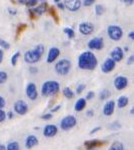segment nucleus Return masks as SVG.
<instances>
[{
	"instance_id": "f257e3e1",
	"label": "nucleus",
	"mask_w": 134,
	"mask_h": 150,
	"mask_svg": "<svg viewBox=\"0 0 134 150\" xmlns=\"http://www.w3.org/2000/svg\"><path fill=\"white\" fill-rule=\"evenodd\" d=\"M98 65V60L91 51H84L78 57V67L82 70H94Z\"/></svg>"
},
{
	"instance_id": "f03ea898",
	"label": "nucleus",
	"mask_w": 134,
	"mask_h": 150,
	"mask_svg": "<svg viewBox=\"0 0 134 150\" xmlns=\"http://www.w3.org/2000/svg\"><path fill=\"white\" fill-rule=\"evenodd\" d=\"M43 53H44V46L42 44H38L33 49H30L25 52V54H24V60L28 64L37 63L41 59Z\"/></svg>"
},
{
	"instance_id": "7ed1b4c3",
	"label": "nucleus",
	"mask_w": 134,
	"mask_h": 150,
	"mask_svg": "<svg viewBox=\"0 0 134 150\" xmlns=\"http://www.w3.org/2000/svg\"><path fill=\"white\" fill-rule=\"evenodd\" d=\"M60 91V84L55 80L45 81L41 86V94L44 97H51Z\"/></svg>"
},
{
	"instance_id": "20e7f679",
	"label": "nucleus",
	"mask_w": 134,
	"mask_h": 150,
	"mask_svg": "<svg viewBox=\"0 0 134 150\" xmlns=\"http://www.w3.org/2000/svg\"><path fill=\"white\" fill-rule=\"evenodd\" d=\"M71 69V62L68 59H61L55 65V72L60 76H65Z\"/></svg>"
},
{
	"instance_id": "39448f33",
	"label": "nucleus",
	"mask_w": 134,
	"mask_h": 150,
	"mask_svg": "<svg viewBox=\"0 0 134 150\" xmlns=\"http://www.w3.org/2000/svg\"><path fill=\"white\" fill-rule=\"evenodd\" d=\"M77 124V119L73 115H66L60 121V128L63 131H69L72 128H74Z\"/></svg>"
},
{
	"instance_id": "423d86ee",
	"label": "nucleus",
	"mask_w": 134,
	"mask_h": 150,
	"mask_svg": "<svg viewBox=\"0 0 134 150\" xmlns=\"http://www.w3.org/2000/svg\"><path fill=\"white\" fill-rule=\"evenodd\" d=\"M107 34L108 37L113 41H118L122 38L123 30L120 26L118 25H110L107 28Z\"/></svg>"
},
{
	"instance_id": "0eeeda50",
	"label": "nucleus",
	"mask_w": 134,
	"mask_h": 150,
	"mask_svg": "<svg viewBox=\"0 0 134 150\" xmlns=\"http://www.w3.org/2000/svg\"><path fill=\"white\" fill-rule=\"evenodd\" d=\"M25 92H26V96H27V97L32 101L36 100L38 97L37 87H36L35 83H33V82H29L27 85H26Z\"/></svg>"
},
{
	"instance_id": "6e6552de",
	"label": "nucleus",
	"mask_w": 134,
	"mask_h": 150,
	"mask_svg": "<svg viewBox=\"0 0 134 150\" xmlns=\"http://www.w3.org/2000/svg\"><path fill=\"white\" fill-rule=\"evenodd\" d=\"M13 109L18 115H25L28 112V105L24 100H17L13 105Z\"/></svg>"
},
{
	"instance_id": "1a4fd4ad",
	"label": "nucleus",
	"mask_w": 134,
	"mask_h": 150,
	"mask_svg": "<svg viewBox=\"0 0 134 150\" xmlns=\"http://www.w3.org/2000/svg\"><path fill=\"white\" fill-rule=\"evenodd\" d=\"M87 45L91 50H101L104 47V42L101 37H94L88 41Z\"/></svg>"
},
{
	"instance_id": "9d476101",
	"label": "nucleus",
	"mask_w": 134,
	"mask_h": 150,
	"mask_svg": "<svg viewBox=\"0 0 134 150\" xmlns=\"http://www.w3.org/2000/svg\"><path fill=\"white\" fill-rule=\"evenodd\" d=\"M113 84L116 90H123L128 86V79L125 76H117L114 79Z\"/></svg>"
},
{
	"instance_id": "9b49d317",
	"label": "nucleus",
	"mask_w": 134,
	"mask_h": 150,
	"mask_svg": "<svg viewBox=\"0 0 134 150\" xmlns=\"http://www.w3.org/2000/svg\"><path fill=\"white\" fill-rule=\"evenodd\" d=\"M115 107H116L115 101L108 100L105 104H104L103 108H102V112H103V114L105 116L109 117V116H111L114 113V111H115Z\"/></svg>"
},
{
	"instance_id": "f8f14e48",
	"label": "nucleus",
	"mask_w": 134,
	"mask_h": 150,
	"mask_svg": "<svg viewBox=\"0 0 134 150\" xmlns=\"http://www.w3.org/2000/svg\"><path fill=\"white\" fill-rule=\"evenodd\" d=\"M58 133V127L54 124H47L43 129V135L46 138L54 137Z\"/></svg>"
},
{
	"instance_id": "ddd939ff",
	"label": "nucleus",
	"mask_w": 134,
	"mask_h": 150,
	"mask_svg": "<svg viewBox=\"0 0 134 150\" xmlns=\"http://www.w3.org/2000/svg\"><path fill=\"white\" fill-rule=\"evenodd\" d=\"M94 31V25L91 22H82L79 24V32L83 35H90Z\"/></svg>"
},
{
	"instance_id": "4468645a",
	"label": "nucleus",
	"mask_w": 134,
	"mask_h": 150,
	"mask_svg": "<svg viewBox=\"0 0 134 150\" xmlns=\"http://www.w3.org/2000/svg\"><path fill=\"white\" fill-rule=\"evenodd\" d=\"M115 67H116V62L113 59H111V58H107L105 61L103 62V64H102L101 70L104 73H109V72L113 71Z\"/></svg>"
},
{
	"instance_id": "2eb2a0df",
	"label": "nucleus",
	"mask_w": 134,
	"mask_h": 150,
	"mask_svg": "<svg viewBox=\"0 0 134 150\" xmlns=\"http://www.w3.org/2000/svg\"><path fill=\"white\" fill-rule=\"evenodd\" d=\"M60 55V50L59 48L57 47H51L48 51V55H47V59H46V62L47 63H53V62L56 61L58 57Z\"/></svg>"
},
{
	"instance_id": "dca6fc26",
	"label": "nucleus",
	"mask_w": 134,
	"mask_h": 150,
	"mask_svg": "<svg viewBox=\"0 0 134 150\" xmlns=\"http://www.w3.org/2000/svg\"><path fill=\"white\" fill-rule=\"evenodd\" d=\"M65 8H67L69 11H77L81 7V0H66L65 1Z\"/></svg>"
},
{
	"instance_id": "f3484780",
	"label": "nucleus",
	"mask_w": 134,
	"mask_h": 150,
	"mask_svg": "<svg viewBox=\"0 0 134 150\" xmlns=\"http://www.w3.org/2000/svg\"><path fill=\"white\" fill-rule=\"evenodd\" d=\"M110 58L113 59L115 62H120L122 61V59L124 58V51L121 47H115L110 53Z\"/></svg>"
},
{
	"instance_id": "a211bd4d",
	"label": "nucleus",
	"mask_w": 134,
	"mask_h": 150,
	"mask_svg": "<svg viewBox=\"0 0 134 150\" xmlns=\"http://www.w3.org/2000/svg\"><path fill=\"white\" fill-rule=\"evenodd\" d=\"M38 143H39V140L35 135H29L25 140V147L27 149H32L35 146H37Z\"/></svg>"
},
{
	"instance_id": "6ab92c4d",
	"label": "nucleus",
	"mask_w": 134,
	"mask_h": 150,
	"mask_svg": "<svg viewBox=\"0 0 134 150\" xmlns=\"http://www.w3.org/2000/svg\"><path fill=\"white\" fill-rule=\"evenodd\" d=\"M106 142H103V141H99L97 139H93V140H88V141H85L84 142V146L85 148L87 150H92V149H95L96 147H99L101 145L105 144Z\"/></svg>"
},
{
	"instance_id": "aec40b11",
	"label": "nucleus",
	"mask_w": 134,
	"mask_h": 150,
	"mask_svg": "<svg viewBox=\"0 0 134 150\" xmlns=\"http://www.w3.org/2000/svg\"><path fill=\"white\" fill-rule=\"evenodd\" d=\"M129 103V98L127 96L125 95H122V96H119L117 101L115 102V105L117 106L118 108H124L128 105Z\"/></svg>"
},
{
	"instance_id": "412c9836",
	"label": "nucleus",
	"mask_w": 134,
	"mask_h": 150,
	"mask_svg": "<svg viewBox=\"0 0 134 150\" xmlns=\"http://www.w3.org/2000/svg\"><path fill=\"white\" fill-rule=\"evenodd\" d=\"M86 99L85 98H79L78 100L75 102L74 105V110L76 112H80V111L84 110V108L86 107Z\"/></svg>"
},
{
	"instance_id": "4be33fe9",
	"label": "nucleus",
	"mask_w": 134,
	"mask_h": 150,
	"mask_svg": "<svg viewBox=\"0 0 134 150\" xmlns=\"http://www.w3.org/2000/svg\"><path fill=\"white\" fill-rule=\"evenodd\" d=\"M33 11V13H36L37 15H42V14H44L46 11H47V4L45 3H41L39 6L36 7L34 10H31Z\"/></svg>"
},
{
	"instance_id": "5701e85b",
	"label": "nucleus",
	"mask_w": 134,
	"mask_h": 150,
	"mask_svg": "<svg viewBox=\"0 0 134 150\" xmlns=\"http://www.w3.org/2000/svg\"><path fill=\"white\" fill-rule=\"evenodd\" d=\"M108 150H125V147H124V144L122 142L115 141L110 145Z\"/></svg>"
},
{
	"instance_id": "b1692460",
	"label": "nucleus",
	"mask_w": 134,
	"mask_h": 150,
	"mask_svg": "<svg viewBox=\"0 0 134 150\" xmlns=\"http://www.w3.org/2000/svg\"><path fill=\"white\" fill-rule=\"evenodd\" d=\"M62 92H63L64 97H66L67 99H72V98H74V96H75V93L73 92L72 89L69 88V87H65Z\"/></svg>"
},
{
	"instance_id": "393cba45",
	"label": "nucleus",
	"mask_w": 134,
	"mask_h": 150,
	"mask_svg": "<svg viewBox=\"0 0 134 150\" xmlns=\"http://www.w3.org/2000/svg\"><path fill=\"white\" fill-rule=\"evenodd\" d=\"M5 150H20V145L17 141H11L6 146Z\"/></svg>"
},
{
	"instance_id": "a878e982",
	"label": "nucleus",
	"mask_w": 134,
	"mask_h": 150,
	"mask_svg": "<svg viewBox=\"0 0 134 150\" xmlns=\"http://www.w3.org/2000/svg\"><path fill=\"white\" fill-rule=\"evenodd\" d=\"M110 96H111V92L108 90V89H103V90L100 92V94H99L100 100H106V99H108Z\"/></svg>"
},
{
	"instance_id": "bb28decb",
	"label": "nucleus",
	"mask_w": 134,
	"mask_h": 150,
	"mask_svg": "<svg viewBox=\"0 0 134 150\" xmlns=\"http://www.w3.org/2000/svg\"><path fill=\"white\" fill-rule=\"evenodd\" d=\"M104 11H105V8H104L101 4H97V5L95 6V14H96V15H98V16L102 15V14L104 13Z\"/></svg>"
},
{
	"instance_id": "cd10ccee",
	"label": "nucleus",
	"mask_w": 134,
	"mask_h": 150,
	"mask_svg": "<svg viewBox=\"0 0 134 150\" xmlns=\"http://www.w3.org/2000/svg\"><path fill=\"white\" fill-rule=\"evenodd\" d=\"M8 79V74L5 71H0V84H4Z\"/></svg>"
},
{
	"instance_id": "c85d7f7f",
	"label": "nucleus",
	"mask_w": 134,
	"mask_h": 150,
	"mask_svg": "<svg viewBox=\"0 0 134 150\" xmlns=\"http://www.w3.org/2000/svg\"><path fill=\"white\" fill-rule=\"evenodd\" d=\"M63 32H64L65 34H67V36L69 38H74V36H75L74 30L71 28H69V27H66V28L63 29Z\"/></svg>"
},
{
	"instance_id": "c756f323",
	"label": "nucleus",
	"mask_w": 134,
	"mask_h": 150,
	"mask_svg": "<svg viewBox=\"0 0 134 150\" xmlns=\"http://www.w3.org/2000/svg\"><path fill=\"white\" fill-rule=\"evenodd\" d=\"M19 56H20V52H19V51H17L16 53H14V55L11 58L12 66H16L17 62H18V59H19Z\"/></svg>"
},
{
	"instance_id": "7c9ffc66",
	"label": "nucleus",
	"mask_w": 134,
	"mask_h": 150,
	"mask_svg": "<svg viewBox=\"0 0 134 150\" xmlns=\"http://www.w3.org/2000/svg\"><path fill=\"white\" fill-rule=\"evenodd\" d=\"M0 47H1L2 49H9V48H10V44L5 40L0 39Z\"/></svg>"
},
{
	"instance_id": "2f4dec72",
	"label": "nucleus",
	"mask_w": 134,
	"mask_h": 150,
	"mask_svg": "<svg viewBox=\"0 0 134 150\" xmlns=\"http://www.w3.org/2000/svg\"><path fill=\"white\" fill-rule=\"evenodd\" d=\"M86 88V85L85 84H82V83H80L78 86H77V88H76V94H80V93H82L84 91V89Z\"/></svg>"
},
{
	"instance_id": "473e14b6",
	"label": "nucleus",
	"mask_w": 134,
	"mask_h": 150,
	"mask_svg": "<svg viewBox=\"0 0 134 150\" xmlns=\"http://www.w3.org/2000/svg\"><path fill=\"white\" fill-rule=\"evenodd\" d=\"M37 3H38V0H26V2H25V4L28 7H33Z\"/></svg>"
},
{
	"instance_id": "72a5a7b5",
	"label": "nucleus",
	"mask_w": 134,
	"mask_h": 150,
	"mask_svg": "<svg viewBox=\"0 0 134 150\" xmlns=\"http://www.w3.org/2000/svg\"><path fill=\"white\" fill-rule=\"evenodd\" d=\"M6 119V112L3 109H0V123L4 122Z\"/></svg>"
},
{
	"instance_id": "f704fd0d",
	"label": "nucleus",
	"mask_w": 134,
	"mask_h": 150,
	"mask_svg": "<svg viewBox=\"0 0 134 150\" xmlns=\"http://www.w3.org/2000/svg\"><path fill=\"white\" fill-rule=\"evenodd\" d=\"M94 97H95L94 91H88V93L86 94V97H85V99H86V100H91V99H93Z\"/></svg>"
},
{
	"instance_id": "c9c22d12",
	"label": "nucleus",
	"mask_w": 134,
	"mask_h": 150,
	"mask_svg": "<svg viewBox=\"0 0 134 150\" xmlns=\"http://www.w3.org/2000/svg\"><path fill=\"white\" fill-rule=\"evenodd\" d=\"M53 115L51 114V113H46V114H43L42 116H41V119L42 120H50L52 119Z\"/></svg>"
},
{
	"instance_id": "e433bc0d",
	"label": "nucleus",
	"mask_w": 134,
	"mask_h": 150,
	"mask_svg": "<svg viewBox=\"0 0 134 150\" xmlns=\"http://www.w3.org/2000/svg\"><path fill=\"white\" fill-rule=\"evenodd\" d=\"M120 127H121V125L119 122H114V123H112L111 125H109L110 129H118V128H120Z\"/></svg>"
},
{
	"instance_id": "4c0bfd02",
	"label": "nucleus",
	"mask_w": 134,
	"mask_h": 150,
	"mask_svg": "<svg viewBox=\"0 0 134 150\" xmlns=\"http://www.w3.org/2000/svg\"><path fill=\"white\" fill-rule=\"evenodd\" d=\"M5 99H4L3 96H0V109H3L5 107Z\"/></svg>"
},
{
	"instance_id": "58836bf2",
	"label": "nucleus",
	"mask_w": 134,
	"mask_h": 150,
	"mask_svg": "<svg viewBox=\"0 0 134 150\" xmlns=\"http://www.w3.org/2000/svg\"><path fill=\"white\" fill-rule=\"evenodd\" d=\"M95 2V0H84L83 1V5L84 6H91Z\"/></svg>"
},
{
	"instance_id": "ea45409f",
	"label": "nucleus",
	"mask_w": 134,
	"mask_h": 150,
	"mask_svg": "<svg viewBox=\"0 0 134 150\" xmlns=\"http://www.w3.org/2000/svg\"><path fill=\"white\" fill-rule=\"evenodd\" d=\"M99 130H101V127L100 126H97V127H95V128H93V129L91 130V131H90V133L89 134L90 135H93L94 133H96V132H98Z\"/></svg>"
},
{
	"instance_id": "a19ab883",
	"label": "nucleus",
	"mask_w": 134,
	"mask_h": 150,
	"mask_svg": "<svg viewBox=\"0 0 134 150\" xmlns=\"http://www.w3.org/2000/svg\"><path fill=\"white\" fill-rule=\"evenodd\" d=\"M29 71H30L32 74H36L38 72V69H37V67H32V66H31L30 68H29Z\"/></svg>"
},
{
	"instance_id": "79ce46f5",
	"label": "nucleus",
	"mask_w": 134,
	"mask_h": 150,
	"mask_svg": "<svg viewBox=\"0 0 134 150\" xmlns=\"http://www.w3.org/2000/svg\"><path fill=\"white\" fill-rule=\"evenodd\" d=\"M3 58H4V52H3V49L0 47V63H2Z\"/></svg>"
},
{
	"instance_id": "37998d69",
	"label": "nucleus",
	"mask_w": 134,
	"mask_h": 150,
	"mask_svg": "<svg viewBox=\"0 0 134 150\" xmlns=\"http://www.w3.org/2000/svg\"><path fill=\"white\" fill-rule=\"evenodd\" d=\"M133 62H134V56L133 55H131V56L127 59V64L131 65V64H133Z\"/></svg>"
},
{
	"instance_id": "c03bdc74",
	"label": "nucleus",
	"mask_w": 134,
	"mask_h": 150,
	"mask_svg": "<svg viewBox=\"0 0 134 150\" xmlns=\"http://www.w3.org/2000/svg\"><path fill=\"white\" fill-rule=\"evenodd\" d=\"M13 116H14V114H13V112H12V111H9L8 113H6V117H8L9 119L13 118Z\"/></svg>"
},
{
	"instance_id": "a18cd8bd",
	"label": "nucleus",
	"mask_w": 134,
	"mask_h": 150,
	"mask_svg": "<svg viewBox=\"0 0 134 150\" xmlns=\"http://www.w3.org/2000/svg\"><path fill=\"white\" fill-rule=\"evenodd\" d=\"M86 114H87V116H89V117H92V116L94 115V111L92 110V109H90V110L87 111V113H86Z\"/></svg>"
},
{
	"instance_id": "49530a36",
	"label": "nucleus",
	"mask_w": 134,
	"mask_h": 150,
	"mask_svg": "<svg viewBox=\"0 0 134 150\" xmlns=\"http://www.w3.org/2000/svg\"><path fill=\"white\" fill-rule=\"evenodd\" d=\"M57 6H58V8H60V9H64V8H65L64 3H61V2H58V3H57Z\"/></svg>"
},
{
	"instance_id": "de8ad7c7",
	"label": "nucleus",
	"mask_w": 134,
	"mask_h": 150,
	"mask_svg": "<svg viewBox=\"0 0 134 150\" xmlns=\"http://www.w3.org/2000/svg\"><path fill=\"white\" fill-rule=\"evenodd\" d=\"M60 107H61L60 105L55 106V108H52V109H51V112H56V111H58V110L60 109Z\"/></svg>"
},
{
	"instance_id": "09e8293b",
	"label": "nucleus",
	"mask_w": 134,
	"mask_h": 150,
	"mask_svg": "<svg viewBox=\"0 0 134 150\" xmlns=\"http://www.w3.org/2000/svg\"><path fill=\"white\" fill-rule=\"evenodd\" d=\"M123 1H124V3L128 4V5H131V4H133L134 0H123Z\"/></svg>"
},
{
	"instance_id": "8fccbe9b",
	"label": "nucleus",
	"mask_w": 134,
	"mask_h": 150,
	"mask_svg": "<svg viewBox=\"0 0 134 150\" xmlns=\"http://www.w3.org/2000/svg\"><path fill=\"white\" fill-rule=\"evenodd\" d=\"M129 38H130V39H134V32L133 31H131L130 33H129Z\"/></svg>"
},
{
	"instance_id": "3c124183",
	"label": "nucleus",
	"mask_w": 134,
	"mask_h": 150,
	"mask_svg": "<svg viewBox=\"0 0 134 150\" xmlns=\"http://www.w3.org/2000/svg\"><path fill=\"white\" fill-rule=\"evenodd\" d=\"M6 149V146L3 144H0V150H5Z\"/></svg>"
},
{
	"instance_id": "603ef678",
	"label": "nucleus",
	"mask_w": 134,
	"mask_h": 150,
	"mask_svg": "<svg viewBox=\"0 0 134 150\" xmlns=\"http://www.w3.org/2000/svg\"><path fill=\"white\" fill-rule=\"evenodd\" d=\"M8 10H9V12H10V13H11V14H16V11H15V10H13V9L9 8V9H8Z\"/></svg>"
},
{
	"instance_id": "864d4df0",
	"label": "nucleus",
	"mask_w": 134,
	"mask_h": 150,
	"mask_svg": "<svg viewBox=\"0 0 134 150\" xmlns=\"http://www.w3.org/2000/svg\"><path fill=\"white\" fill-rule=\"evenodd\" d=\"M17 1H18L19 3H21V4H25L26 0H17Z\"/></svg>"
},
{
	"instance_id": "5fc2aeb1",
	"label": "nucleus",
	"mask_w": 134,
	"mask_h": 150,
	"mask_svg": "<svg viewBox=\"0 0 134 150\" xmlns=\"http://www.w3.org/2000/svg\"><path fill=\"white\" fill-rule=\"evenodd\" d=\"M133 112H134V110H133V109H131V110H130V114H131V115H133Z\"/></svg>"
},
{
	"instance_id": "6e6d98bb",
	"label": "nucleus",
	"mask_w": 134,
	"mask_h": 150,
	"mask_svg": "<svg viewBox=\"0 0 134 150\" xmlns=\"http://www.w3.org/2000/svg\"><path fill=\"white\" fill-rule=\"evenodd\" d=\"M55 3H58V2H60V0H54Z\"/></svg>"
},
{
	"instance_id": "4d7b16f0",
	"label": "nucleus",
	"mask_w": 134,
	"mask_h": 150,
	"mask_svg": "<svg viewBox=\"0 0 134 150\" xmlns=\"http://www.w3.org/2000/svg\"><path fill=\"white\" fill-rule=\"evenodd\" d=\"M92 150H97V149H92Z\"/></svg>"
}]
</instances>
